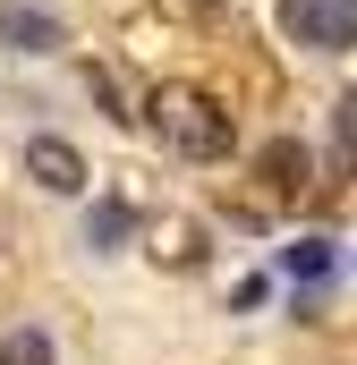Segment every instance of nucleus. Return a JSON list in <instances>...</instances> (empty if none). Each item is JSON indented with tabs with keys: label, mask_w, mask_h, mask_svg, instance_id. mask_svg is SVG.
<instances>
[{
	"label": "nucleus",
	"mask_w": 357,
	"mask_h": 365,
	"mask_svg": "<svg viewBox=\"0 0 357 365\" xmlns=\"http://www.w3.org/2000/svg\"><path fill=\"white\" fill-rule=\"evenodd\" d=\"M154 128L171 136L187 162H230V145H238V128H230V110H213V102H187V93H171L162 110H154Z\"/></svg>",
	"instance_id": "f257e3e1"
},
{
	"label": "nucleus",
	"mask_w": 357,
	"mask_h": 365,
	"mask_svg": "<svg viewBox=\"0 0 357 365\" xmlns=\"http://www.w3.org/2000/svg\"><path fill=\"white\" fill-rule=\"evenodd\" d=\"M69 43V26L51 17V9H34V0H0V51H17V60H51Z\"/></svg>",
	"instance_id": "f03ea898"
},
{
	"label": "nucleus",
	"mask_w": 357,
	"mask_h": 365,
	"mask_svg": "<svg viewBox=\"0 0 357 365\" xmlns=\"http://www.w3.org/2000/svg\"><path fill=\"white\" fill-rule=\"evenodd\" d=\"M26 179L43 195H86V153L69 136H26Z\"/></svg>",
	"instance_id": "7ed1b4c3"
},
{
	"label": "nucleus",
	"mask_w": 357,
	"mask_h": 365,
	"mask_svg": "<svg viewBox=\"0 0 357 365\" xmlns=\"http://www.w3.org/2000/svg\"><path fill=\"white\" fill-rule=\"evenodd\" d=\"M272 17H281V34H289V43L332 51V17H341V0H272Z\"/></svg>",
	"instance_id": "20e7f679"
},
{
	"label": "nucleus",
	"mask_w": 357,
	"mask_h": 365,
	"mask_svg": "<svg viewBox=\"0 0 357 365\" xmlns=\"http://www.w3.org/2000/svg\"><path fill=\"white\" fill-rule=\"evenodd\" d=\"M128 238H136V204H128V195H102L86 212V247L94 255H128Z\"/></svg>",
	"instance_id": "39448f33"
},
{
	"label": "nucleus",
	"mask_w": 357,
	"mask_h": 365,
	"mask_svg": "<svg viewBox=\"0 0 357 365\" xmlns=\"http://www.w3.org/2000/svg\"><path fill=\"white\" fill-rule=\"evenodd\" d=\"M256 170H264V179L281 187V195H298V187H306V170H315V162H306V145H298V136H272L264 153H256Z\"/></svg>",
	"instance_id": "423d86ee"
},
{
	"label": "nucleus",
	"mask_w": 357,
	"mask_h": 365,
	"mask_svg": "<svg viewBox=\"0 0 357 365\" xmlns=\"http://www.w3.org/2000/svg\"><path fill=\"white\" fill-rule=\"evenodd\" d=\"M0 365H60V349L43 323H17V331H0Z\"/></svg>",
	"instance_id": "0eeeda50"
},
{
	"label": "nucleus",
	"mask_w": 357,
	"mask_h": 365,
	"mask_svg": "<svg viewBox=\"0 0 357 365\" xmlns=\"http://www.w3.org/2000/svg\"><path fill=\"white\" fill-rule=\"evenodd\" d=\"M281 272H298V280H332V272H341V255H332V238H298V247H281Z\"/></svg>",
	"instance_id": "6e6552de"
},
{
	"label": "nucleus",
	"mask_w": 357,
	"mask_h": 365,
	"mask_svg": "<svg viewBox=\"0 0 357 365\" xmlns=\"http://www.w3.org/2000/svg\"><path fill=\"white\" fill-rule=\"evenodd\" d=\"M332 153H341V162H357V93H341V102H332Z\"/></svg>",
	"instance_id": "1a4fd4ad"
},
{
	"label": "nucleus",
	"mask_w": 357,
	"mask_h": 365,
	"mask_svg": "<svg viewBox=\"0 0 357 365\" xmlns=\"http://www.w3.org/2000/svg\"><path fill=\"white\" fill-rule=\"evenodd\" d=\"M86 86H94V102H102V119H136V110H128V93L111 86V68H86Z\"/></svg>",
	"instance_id": "9d476101"
}]
</instances>
